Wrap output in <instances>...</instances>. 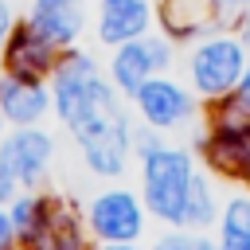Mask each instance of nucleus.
Listing matches in <instances>:
<instances>
[{"label":"nucleus","instance_id":"nucleus-16","mask_svg":"<svg viewBox=\"0 0 250 250\" xmlns=\"http://www.w3.org/2000/svg\"><path fill=\"white\" fill-rule=\"evenodd\" d=\"M148 250H215V238H211V230L203 234V230H164Z\"/></svg>","mask_w":250,"mask_h":250},{"label":"nucleus","instance_id":"nucleus-3","mask_svg":"<svg viewBox=\"0 0 250 250\" xmlns=\"http://www.w3.org/2000/svg\"><path fill=\"white\" fill-rule=\"evenodd\" d=\"M180 66V43L172 35H164L160 27H152L141 39H129L121 47H109V59L102 62L109 86L129 102L148 78L156 74H172Z\"/></svg>","mask_w":250,"mask_h":250},{"label":"nucleus","instance_id":"nucleus-24","mask_svg":"<svg viewBox=\"0 0 250 250\" xmlns=\"http://www.w3.org/2000/svg\"><path fill=\"white\" fill-rule=\"evenodd\" d=\"M4 133H8V121H4V117H0V141H4Z\"/></svg>","mask_w":250,"mask_h":250},{"label":"nucleus","instance_id":"nucleus-5","mask_svg":"<svg viewBox=\"0 0 250 250\" xmlns=\"http://www.w3.org/2000/svg\"><path fill=\"white\" fill-rule=\"evenodd\" d=\"M82 223H86V230L98 246H105V242H141L145 230H148V207H145L141 191L109 184L86 203Z\"/></svg>","mask_w":250,"mask_h":250},{"label":"nucleus","instance_id":"nucleus-18","mask_svg":"<svg viewBox=\"0 0 250 250\" xmlns=\"http://www.w3.org/2000/svg\"><path fill=\"white\" fill-rule=\"evenodd\" d=\"M16 23H20V12H16V4H12V0H0V51H4L8 35L16 31Z\"/></svg>","mask_w":250,"mask_h":250},{"label":"nucleus","instance_id":"nucleus-8","mask_svg":"<svg viewBox=\"0 0 250 250\" xmlns=\"http://www.w3.org/2000/svg\"><path fill=\"white\" fill-rule=\"evenodd\" d=\"M156 27V0H94V43L121 47Z\"/></svg>","mask_w":250,"mask_h":250},{"label":"nucleus","instance_id":"nucleus-14","mask_svg":"<svg viewBox=\"0 0 250 250\" xmlns=\"http://www.w3.org/2000/svg\"><path fill=\"white\" fill-rule=\"evenodd\" d=\"M211 238L215 250H250V188H238L219 203Z\"/></svg>","mask_w":250,"mask_h":250},{"label":"nucleus","instance_id":"nucleus-1","mask_svg":"<svg viewBox=\"0 0 250 250\" xmlns=\"http://www.w3.org/2000/svg\"><path fill=\"white\" fill-rule=\"evenodd\" d=\"M246 59H250V47L238 35V27L215 23V27H207L203 35H195L180 47L176 70L203 105H215V102L234 94V86L246 70Z\"/></svg>","mask_w":250,"mask_h":250},{"label":"nucleus","instance_id":"nucleus-12","mask_svg":"<svg viewBox=\"0 0 250 250\" xmlns=\"http://www.w3.org/2000/svg\"><path fill=\"white\" fill-rule=\"evenodd\" d=\"M27 250H94V238H90L82 215L66 199L51 195L47 215H43V227L35 230V238L27 242Z\"/></svg>","mask_w":250,"mask_h":250},{"label":"nucleus","instance_id":"nucleus-22","mask_svg":"<svg viewBox=\"0 0 250 250\" xmlns=\"http://www.w3.org/2000/svg\"><path fill=\"white\" fill-rule=\"evenodd\" d=\"M98 250H141V242H105Z\"/></svg>","mask_w":250,"mask_h":250},{"label":"nucleus","instance_id":"nucleus-6","mask_svg":"<svg viewBox=\"0 0 250 250\" xmlns=\"http://www.w3.org/2000/svg\"><path fill=\"white\" fill-rule=\"evenodd\" d=\"M195 152L211 176L250 188V121L203 117V129L195 133Z\"/></svg>","mask_w":250,"mask_h":250},{"label":"nucleus","instance_id":"nucleus-11","mask_svg":"<svg viewBox=\"0 0 250 250\" xmlns=\"http://www.w3.org/2000/svg\"><path fill=\"white\" fill-rule=\"evenodd\" d=\"M23 20L59 51L78 47L90 27V4H27Z\"/></svg>","mask_w":250,"mask_h":250},{"label":"nucleus","instance_id":"nucleus-23","mask_svg":"<svg viewBox=\"0 0 250 250\" xmlns=\"http://www.w3.org/2000/svg\"><path fill=\"white\" fill-rule=\"evenodd\" d=\"M31 4H90V0H31Z\"/></svg>","mask_w":250,"mask_h":250},{"label":"nucleus","instance_id":"nucleus-15","mask_svg":"<svg viewBox=\"0 0 250 250\" xmlns=\"http://www.w3.org/2000/svg\"><path fill=\"white\" fill-rule=\"evenodd\" d=\"M47 203H51V191H20L12 203H8V215H12V227H16V242L27 246L35 238V230L43 227V215H47Z\"/></svg>","mask_w":250,"mask_h":250},{"label":"nucleus","instance_id":"nucleus-9","mask_svg":"<svg viewBox=\"0 0 250 250\" xmlns=\"http://www.w3.org/2000/svg\"><path fill=\"white\" fill-rule=\"evenodd\" d=\"M55 62H59V47L55 43H47L23 16H20V23H16V31L8 35V43H4V51H0V74H16V78H51V70H55Z\"/></svg>","mask_w":250,"mask_h":250},{"label":"nucleus","instance_id":"nucleus-21","mask_svg":"<svg viewBox=\"0 0 250 250\" xmlns=\"http://www.w3.org/2000/svg\"><path fill=\"white\" fill-rule=\"evenodd\" d=\"M238 35L246 39V47H250V8L242 12V20H238Z\"/></svg>","mask_w":250,"mask_h":250},{"label":"nucleus","instance_id":"nucleus-2","mask_svg":"<svg viewBox=\"0 0 250 250\" xmlns=\"http://www.w3.org/2000/svg\"><path fill=\"white\" fill-rule=\"evenodd\" d=\"M133 160L141 164V199H145L148 215L156 223L172 227V230H184L188 203H191L195 180L203 172L195 148L160 141V145H152L148 152H141Z\"/></svg>","mask_w":250,"mask_h":250},{"label":"nucleus","instance_id":"nucleus-13","mask_svg":"<svg viewBox=\"0 0 250 250\" xmlns=\"http://www.w3.org/2000/svg\"><path fill=\"white\" fill-rule=\"evenodd\" d=\"M219 23V4L215 0H156V27L172 35L180 47L207 27Z\"/></svg>","mask_w":250,"mask_h":250},{"label":"nucleus","instance_id":"nucleus-4","mask_svg":"<svg viewBox=\"0 0 250 250\" xmlns=\"http://www.w3.org/2000/svg\"><path fill=\"white\" fill-rule=\"evenodd\" d=\"M129 109H133L137 125L156 129V133H164V137L195 125V121H203V102L188 90V82H184L176 70L148 78V82L129 98Z\"/></svg>","mask_w":250,"mask_h":250},{"label":"nucleus","instance_id":"nucleus-19","mask_svg":"<svg viewBox=\"0 0 250 250\" xmlns=\"http://www.w3.org/2000/svg\"><path fill=\"white\" fill-rule=\"evenodd\" d=\"M20 191H23V188L16 184V176H12V172H8L4 164H0V207H8V203H12L16 195H20Z\"/></svg>","mask_w":250,"mask_h":250},{"label":"nucleus","instance_id":"nucleus-10","mask_svg":"<svg viewBox=\"0 0 250 250\" xmlns=\"http://www.w3.org/2000/svg\"><path fill=\"white\" fill-rule=\"evenodd\" d=\"M0 117L8 121V129L43 125L51 117V86L43 78L0 74Z\"/></svg>","mask_w":250,"mask_h":250},{"label":"nucleus","instance_id":"nucleus-20","mask_svg":"<svg viewBox=\"0 0 250 250\" xmlns=\"http://www.w3.org/2000/svg\"><path fill=\"white\" fill-rule=\"evenodd\" d=\"M8 246H16V227H12L8 207H0V250H8Z\"/></svg>","mask_w":250,"mask_h":250},{"label":"nucleus","instance_id":"nucleus-25","mask_svg":"<svg viewBox=\"0 0 250 250\" xmlns=\"http://www.w3.org/2000/svg\"><path fill=\"white\" fill-rule=\"evenodd\" d=\"M8 250H27V246H20V242H16V246H8Z\"/></svg>","mask_w":250,"mask_h":250},{"label":"nucleus","instance_id":"nucleus-7","mask_svg":"<svg viewBox=\"0 0 250 250\" xmlns=\"http://www.w3.org/2000/svg\"><path fill=\"white\" fill-rule=\"evenodd\" d=\"M55 160V137L43 125H23V129H8L0 141V164L16 176V184L23 191L43 188L47 172Z\"/></svg>","mask_w":250,"mask_h":250},{"label":"nucleus","instance_id":"nucleus-17","mask_svg":"<svg viewBox=\"0 0 250 250\" xmlns=\"http://www.w3.org/2000/svg\"><path fill=\"white\" fill-rule=\"evenodd\" d=\"M215 4H219V23L223 27H238L242 12L250 8V0H215Z\"/></svg>","mask_w":250,"mask_h":250}]
</instances>
